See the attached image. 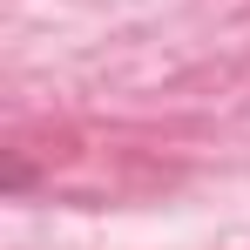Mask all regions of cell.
Returning <instances> with one entry per match:
<instances>
[{"instance_id":"1","label":"cell","mask_w":250,"mask_h":250,"mask_svg":"<svg viewBox=\"0 0 250 250\" xmlns=\"http://www.w3.org/2000/svg\"><path fill=\"white\" fill-rule=\"evenodd\" d=\"M27 183H34V169H27L21 156H14V163H7V189H27Z\"/></svg>"}]
</instances>
